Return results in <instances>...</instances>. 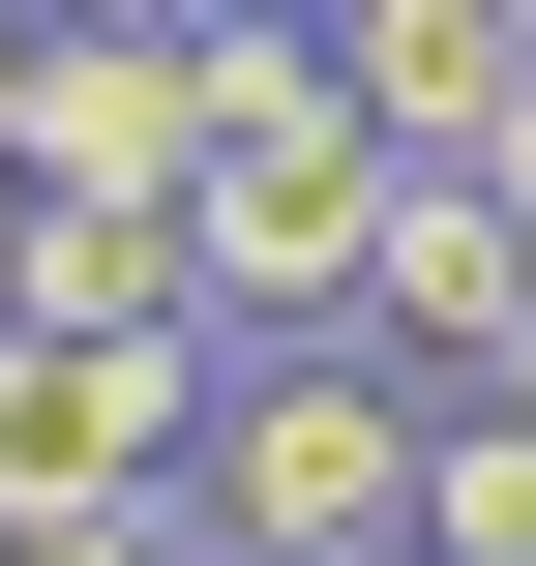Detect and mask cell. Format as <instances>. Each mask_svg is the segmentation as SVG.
<instances>
[{"mask_svg":"<svg viewBox=\"0 0 536 566\" xmlns=\"http://www.w3.org/2000/svg\"><path fill=\"white\" fill-rule=\"evenodd\" d=\"M209 358H239V328H30V298H0V537H60V507H179Z\"/></svg>","mask_w":536,"mask_h":566,"instance_id":"obj_3","label":"cell"},{"mask_svg":"<svg viewBox=\"0 0 536 566\" xmlns=\"http://www.w3.org/2000/svg\"><path fill=\"white\" fill-rule=\"evenodd\" d=\"M0 239H30V149H0Z\"/></svg>","mask_w":536,"mask_h":566,"instance_id":"obj_13","label":"cell"},{"mask_svg":"<svg viewBox=\"0 0 536 566\" xmlns=\"http://www.w3.org/2000/svg\"><path fill=\"white\" fill-rule=\"evenodd\" d=\"M179 239H209V328H358L388 119L328 90V0H298V30H209V179H179Z\"/></svg>","mask_w":536,"mask_h":566,"instance_id":"obj_2","label":"cell"},{"mask_svg":"<svg viewBox=\"0 0 536 566\" xmlns=\"http://www.w3.org/2000/svg\"><path fill=\"white\" fill-rule=\"evenodd\" d=\"M0 298L30 328H209V239H179V179H30Z\"/></svg>","mask_w":536,"mask_h":566,"instance_id":"obj_6","label":"cell"},{"mask_svg":"<svg viewBox=\"0 0 536 566\" xmlns=\"http://www.w3.org/2000/svg\"><path fill=\"white\" fill-rule=\"evenodd\" d=\"M418 358L388 328H239L209 358V448H179V537H239V566H418Z\"/></svg>","mask_w":536,"mask_h":566,"instance_id":"obj_1","label":"cell"},{"mask_svg":"<svg viewBox=\"0 0 536 566\" xmlns=\"http://www.w3.org/2000/svg\"><path fill=\"white\" fill-rule=\"evenodd\" d=\"M0 149H30V0H0Z\"/></svg>","mask_w":536,"mask_h":566,"instance_id":"obj_10","label":"cell"},{"mask_svg":"<svg viewBox=\"0 0 536 566\" xmlns=\"http://www.w3.org/2000/svg\"><path fill=\"white\" fill-rule=\"evenodd\" d=\"M507 239H536V119H507Z\"/></svg>","mask_w":536,"mask_h":566,"instance_id":"obj_12","label":"cell"},{"mask_svg":"<svg viewBox=\"0 0 536 566\" xmlns=\"http://www.w3.org/2000/svg\"><path fill=\"white\" fill-rule=\"evenodd\" d=\"M358 328L418 358V388H477L536 328V239H507V149H388V239H358Z\"/></svg>","mask_w":536,"mask_h":566,"instance_id":"obj_4","label":"cell"},{"mask_svg":"<svg viewBox=\"0 0 536 566\" xmlns=\"http://www.w3.org/2000/svg\"><path fill=\"white\" fill-rule=\"evenodd\" d=\"M507 30H536V0H507Z\"/></svg>","mask_w":536,"mask_h":566,"instance_id":"obj_15","label":"cell"},{"mask_svg":"<svg viewBox=\"0 0 536 566\" xmlns=\"http://www.w3.org/2000/svg\"><path fill=\"white\" fill-rule=\"evenodd\" d=\"M0 566H179V507H60V537H0Z\"/></svg>","mask_w":536,"mask_h":566,"instance_id":"obj_9","label":"cell"},{"mask_svg":"<svg viewBox=\"0 0 536 566\" xmlns=\"http://www.w3.org/2000/svg\"><path fill=\"white\" fill-rule=\"evenodd\" d=\"M477 418H536V328H507V358H477Z\"/></svg>","mask_w":536,"mask_h":566,"instance_id":"obj_11","label":"cell"},{"mask_svg":"<svg viewBox=\"0 0 536 566\" xmlns=\"http://www.w3.org/2000/svg\"><path fill=\"white\" fill-rule=\"evenodd\" d=\"M30 179H209V30H30Z\"/></svg>","mask_w":536,"mask_h":566,"instance_id":"obj_5","label":"cell"},{"mask_svg":"<svg viewBox=\"0 0 536 566\" xmlns=\"http://www.w3.org/2000/svg\"><path fill=\"white\" fill-rule=\"evenodd\" d=\"M328 90H358L388 149H507L536 119V30L507 0H328Z\"/></svg>","mask_w":536,"mask_h":566,"instance_id":"obj_7","label":"cell"},{"mask_svg":"<svg viewBox=\"0 0 536 566\" xmlns=\"http://www.w3.org/2000/svg\"><path fill=\"white\" fill-rule=\"evenodd\" d=\"M418 566H536V418H418Z\"/></svg>","mask_w":536,"mask_h":566,"instance_id":"obj_8","label":"cell"},{"mask_svg":"<svg viewBox=\"0 0 536 566\" xmlns=\"http://www.w3.org/2000/svg\"><path fill=\"white\" fill-rule=\"evenodd\" d=\"M179 566H239V537H179Z\"/></svg>","mask_w":536,"mask_h":566,"instance_id":"obj_14","label":"cell"}]
</instances>
